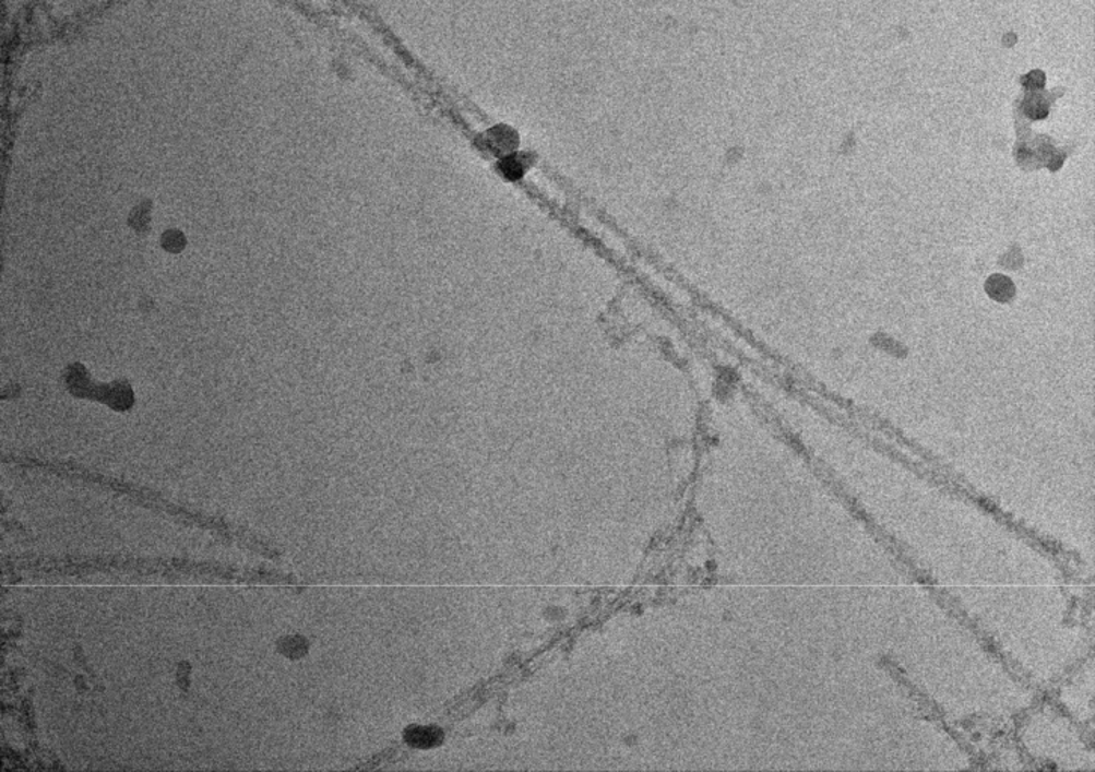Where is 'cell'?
<instances>
[{
    "mask_svg": "<svg viewBox=\"0 0 1095 772\" xmlns=\"http://www.w3.org/2000/svg\"><path fill=\"white\" fill-rule=\"evenodd\" d=\"M185 237L179 231H166L164 237H162V245L166 251L179 252L185 247Z\"/></svg>",
    "mask_w": 1095,
    "mask_h": 772,
    "instance_id": "obj_1",
    "label": "cell"
}]
</instances>
